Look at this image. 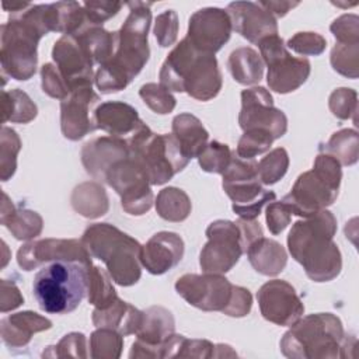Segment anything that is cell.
I'll list each match as a JSON object with an SVG mask.
<instances>
[{
	"label": "cell",
	"instance_id": "4dcf8cb0",
	"mask_svg": "<svg viewBox=\"0 0 359 359\" xmlns=\"http://www.w3.org/2000/svg\"><path fill=\"white\" fill-rule=\"evenodd\" d=\"M72 205L84 217H98L108 210V196L105 189L97 182H84L74 188Z\"/></svg>",
	"mask_w": 359,
	"mask_h": 359
},
{
	"label": "cell",
	"instance_id": "5b68a950",
	"mask_svg": "<svg viewBox=\"0 0 359 359\" xmlns=\"http://www.w3.org/2000/svg\"><path fill=\"white\" fill-rule=\"evenodd\" d=\"M81 243L93 258L101 259L118 285L132 286L142 275L137 240L108 223H94L86 229Z\"/></svg>",
	"mask_w": 359,
	"mask_h": 359
},
{
	"label": "cell",
	"instance_id": "d6a6232c",
	"mask_svg": "<svg viewBox=\"0 0 359 359\" xmlns=\"http://www.w3.org/2000/svg\"><path fill=\"white\" fill-rule=\"evenodd\" d=\"M1 108H3V122H14V123H28L31 122L36 114V105L20 88L4 90L1 93Z\"/></svg>",
	"mask_w": 359,
	"mask_h": 359
},
{
	"label": "cell",
	"instance_id": "52a82bcc",
	"mask_svg": "<svg viewBox=\"0 0 359 359\" xmlns=\"http://www.w3.org/2000/svg\"><path fill=\"white\" fill-rule=\"evenodd\" d=\"M342 178L341 164L327 151H320L311 171L300 174L292 191L282 199L292 215L309 217L332 205Z\"/></svg>",
	"mask_w": 359,
	"mask_h": 359
},
{
	"label": "cell",
	"instance_id": "d590c367",
	"mask_svg": "<svg viewBox=\"0 0 359 359\" xmlns=\"http://www.w3.org/2000/svg\"><path fill=\"white\" fill-rule=\"evenodd\" d=\"M321 150L335 157L339 164L352 165L358 161L359 154L358 132L353 129H342L339 132H335L325 144V147H321Z\"/></svg>",
	"mask_w": 359,
	"mask_h": 359
},
{
	"label": "cell",
	"instance_id": "bcb514c9",
	"mask_svg": "<svg viewBox=\"0 0 359 359\" xmlns=\"http://www.w3.org/2000/svg\"><path fill=\"white\" fill-rule=\"evenodd\" d=\"M327 41L317 32H297L287 41V48L300 55L317 56L324 52Z\"/></svg>",
	"mask_w": 359,
	"mask_h": 359
},
{
	"label": "cell",
	"instance_id": "b9f144b4",
	"mask_svg": "<svg viewBox=\"0 0 359 359\" xmlns=\"http://www.w3.org/2000/svg\"><path fill=\"white\" fill-rule=\"evenodd\" d=\"M273 140L272 135L265 130H245L240 137L237 151L234 153L240 158L252 160L255 156L268 151Z\"/></svg>",
	"mask_w": 359,
	"mask_h": 359
},
{
	"label": "cell",
	"instance_id": "9a60e30c",
	"mask_svg": "<svg viewBox=\"0 0 359 359\" xmlns=\"http://www.w3.org/2000/svg\"><path fill=\"white\" fill-rule=\"evenodd\" d=\"M233 286L219 273H187L178 278L175 290L194 307L224 313L233 294Z\"/></svg>",
	"mask_w": 359,
	"mask_h": 359
},
{
	"label": "cell",
	"instance_id": "f6af8a7d",
	"mask_svg": "<svg viewBox=\"0 0 359 359\" xmlns=\"http://www.w3.org/2000/svg\"><path fill=\"white\" fill-rule=\"evenodd\" d=\"M41 77H42V90L52 98L65 100L72 91L62 77L60 72L57 70L56 65L46 63L41 69Z\"/></svg>",
	"mask_w": 359,
	"mask_h": 359
},
{
	"label": "cell",
	"instance_id": "277c9868",
	"mask_svg": "<svg viewBox=\"0 0 359 359\" xmlns=\"http://www.w3.org/2000/svg\"><path fill=\"white\" fill-rule=\"evenodd\" d=\"M1 72L15 80H28L36 72L38 42L49 32L46 4H31L1 25Z\"/></svg>",
	"mask_w": 359,
	"mask_h": 359
},
{
	"label": "cell",
	"instance_id": "6f0895ef",
	"mask_svg": "<svg viewBox=\"0 0 359 359\" xmlns=\"http://www.w3.org/2000/svg\"><path fill=\"white\" fill-rule=\"evenodd\" d=\"M31 4L29 3H3V8L7 10V11H11V13H21L24 10H27Z\"/></svg>",
	"mask_w": 359,
	"mask_h": 359
},
{
	"label": "cell",
	"instance_id": "8fae6325",
	"mask_svg": "<svg viewBox=\"0 0 359 359\" xmlns=\"http://www.w3.org/2000/svg\"><path fill=\"white\" fill-rule=\"evenodd\" d=\"M261 59L268 66L266 81L271 90L286 94L297 90L310 76V62L306 57L292 56L279 35L262 39L259 43Z\"/></svg>",
	"mask_w": 359,
	"mask_h": 359
},
{
	"label": "cell",
	"instance_id": "9f6ffc18",
	"mask_svg": "<svg viewBox=\"0 0 359 359\" xmlns=\"http://www.w3.org/2000/svg\"><path fill=\"white\" fill-rule=\"evenodd\" d=\"M259 6H262L266 11H269L275 18L283 17L287 14V11L296 6H299L297 1H279V0H269V1H258Z\"/></svg>",
	"mask_w": 359,
	"mask_h": 359
},
{
	"label": "cell",
	"instance_id": "3957f363",
	"mask_svg": "<svg viewBox=\"0 0 359 359\" xmlns=\"http://www.w3.org/2000/svg\"><path fill=\"white\" fill-rule=\"evenodd\" d=\"M158 77L167 90L187 93L199 101H209L222 90L215 55L196 49L187 36L168 53Z\"/></svg>",
	"mask_w": 359,
	"mask_h": 359
},
{
	"label": "cell",
	"instance_id": "f546056e",
	"mask_svg": "<svg viewBox=\"0 0 359 359\" xmlns=\"http://www.w3.org/2000/svg\"><path fill=\"white\" fill-rule=\"evenodd\" d=\"M229 69L240 84H255L262 79L264 62L252 48H238L229 56Z\"/></svg>",
	"mask_w": 359,
	"mask_h": 359
},
{
	"label": "cell",
	"instance_id": "7402d4cb",
	"mask_svg": "<svg viewBox=\"0 0 359 359\" xmlns=\"http://www.w3.org/2000/svg\"><path fill=\"white\" fill-rule=\"evenodd\" d=\"M226 11L231 18L233 29L252 43L258 45L262 39L278 35L276 18L259 3L233 1Z\"/></svg>",
	"mask_w": 359,
	"mask_h": 359
},
{
	"label": "cell",
	"instance_id": "74e56055",
	"mask_svg": "<svg viewBox=\"0 0 359 359\" xmlns=\"http://www.w3.org/2000/svg\"><path fill=\"white\" fill-rule=\"evenodd\" d=\"M21 149V140L15 130L3 126L0 133V177L7 181L17 168V154Z\"/></svg>",
	"mask_w": 359,
	"mask_h": 359
},
{
	"label": "cell",
	"instance_id": "11a10c76",
	"mask_svg": "<svg viewBox=\"0 0 359 359\" xmlns=\"http://www.w3.org/2000/svg\"><path fill=\"white\" fill-rule=\"evenodd\" d=\"M1 292H0V310L6 313L8 310H14L22 304L24 297L20 293V289L14 282H8L7 279H1Z\"/></svg>",
	"mask_w": 359,
	"mask_h": 359
},
{
	"label": "cell",
	"instance_id": "f907efd6",
	"mask_svg": "<svg viewBox=\"0 0 359 359\" xmlns=\"http://www.w3.org/2000/svg\"><path fill=\"white\" fill-rule=\"evenodd\" d=\"M87 21L93 25H101L114 17L122 7L121 1H86L83 3Z\"/></svg>",
	"mask_w": 359,
	"mask_h": 359
},
{
	"label": "cell",
	"instance_id": "7c38bea8",
	"mask_svg": "<svg viewBox=\"0 0 359 359\" xmlns=\"http://www.w3.org/2000/svg\"><path fill=\"white\" fill-rule=\"evenodd\" d=\"M105 181L121 195V205L129 215L140 216L153 205V192L147 174L132 157H125L107 171Z\"/></svg>",
	"mask_w": 359,
	"mask_h": 359
},
{
	"label": "cell",
	"instance_id": "ee69618b",
	"mask_svg": "<svg viewBox=\"0 0 359 359\" xmlns=\"http://www.w3.org/2000/svg\"><path fill=\"white\" fill-rule=\"evenodd\" d=\"M330 109L339 119H353L356 122L358 94L352 88H337L330 95Z\"/></svg>",
	"mask_w": 359,
	"mask_h": 359
},
{
	"label": "cell",
	"instance_id": "d4e9b609",
	"mask_svg": "<svg viewBox=\"0 0 359 359\" xmlns=\"http://www.w3.org/2000/svg\"><path fill=\"white\" fill-rule=\"evenodd\" d=\"M94 122L97 129H102L111 136H130L142 123L137 111L125 102L107 101L95 108Z\"/></svg>",
	"mask_w": 359,
	"mask_h": 359
},
{
	"label": "cell",
	"instance_id": "cb8c5ba5",
	"mask_svg": "<svg viewBox=\"0 0 359 359\" xmlns=\"http://www.w3.org/2000/svg\"><path fill=\"white\" fill-rule=\"evenodd\" d=\"M184 255V241L177 233H156L142 245L140 262L153 275H161L172 269Z\"/></svg>",
	"mask_w": 359,
	"mask_h": 359
},
{
	"label": "cell",
	"instance_id": "ab89813d",
	"mask_svg": "<svg viewBox=\"0 0 359 359\" xmlns=\"http://www.w3.org/2000/svg\"><path fill=\"white\" fill-rule=\"evenodd\" d=\"M233 153L230 147L217 140L209 142L205 149L199 153V165L206 172L223 174L231 161Z\"/></svg>",
	"mask_w": 359,
	"mask_h": 359
},
{
	"label": "cell",
	"instance_id": "f5cc1de1",
	"mask_svg": "<svg viewBox=\"0 0 359 359\" xmlns=\"http://www.w3.org/2000/svg\"><path fill=\"white\" fill-rule=\"evenodd\" d=\"M252 306V296L248 289L241 286H233V294L224 314L230 317H244L250 313Z\"/></svg>",
	"mask_w": 359,
	"mask_h": 359
},
{
	"label": "cell",
	"instance_id": "30bf717a",
	"mask_svg": "<svg viewBox=\"0 0 359 359\" xmlns=\"http://www.w3.org/2000/svg\"><path fill=\"white\" fill-rule=\"evenodd\" d=\"M223 189L233 201V210L245 220H255L262 208L276 198L273 191L262 187L258 163L240 158L236 153L223 172Z\"/></svg>",
	"mask_w": 359,
	"mask_h": 359
},
{
	"label": "cell",
	"instance_id": "7a4b0ae2",
	"mask_svg": "<svg viewBox=\"0 0 359 359\" xmlns=\"http://www.w3.org/2000/svg\"><path fill=\"white\" fill-rule=\"evenodd\" d=\"M335 231L337 220L325 209L296 222L289 231V251L314 282H328L341 272V252L332 240Z\"/></svg>",
	"mask_w": 359,
	"mask_h": 359
},
{
	"label": "cell",
	"instance_id": "f1b7e54d",
	"mask_svg": "<svg viewBox=\"0 0 359 359\" xmlns=\"http://www.w3.org/2000/svg\"><path fill=\"white\" fill-rule=\"evenodd\" d=\"M172 136L187 158L198 157L208 144L209 133L202 122L191 114H180L172 119Z\"/></svg>",
	"mask_w": 359,
	"mask_h": 359
},
{
	"label": "cell",
	"instance_id": "816d5d0a",
	"mask_svg": "<svg viewBox=\"0 0 359 359\" xmlns=\"http://www.w3.org/2000/svg\"><path fill=\"white\" fill-rule=\"evenodd\" d=\"M292 212L283 201L269 202L266 205V224L272 234H280L290 223Z\"/></svg>",
	"mask_w": 359,
	"mask_h": 359
},
{
	"label": "cell",
	"instance_id": "836d02e7",
	"mask_svg": "<svg viewBox=\"0 0 359 359\" xmlns=\"http://www.w3.org/2000/svg\"><path fill=\"white\" fill-rule=\"evenodd\" d=\"M191 199L180 188L168 187L158 192L156 210L160 217L168 222H182L191 213Z\"/></svg>",
	"mask_w": 359,
	"mask_h": 359
},
{
	"label": "cell",
	"instance_id": "5bb4252c",
	"mask_svg": "<svg viewBox=\"0 0 359 359\" xmlns=\"http://www.w3.org/2000/svg\"><path fill=\"white\" fill-rule=\"evenodd\" d=\"M240 128L245 130H265L273 139L282 137L287 130V118L275 108L272 95L264 87L247 88L241 93Z\"/></svg>",
	"mask_w": 359,
	"mask_h": 359
},
{
	"label": "cell",
	"instance_id": "c3c4849f",
	"mask_svg": "<svg viewBox=\"0 0 359 359\" xmlns=\"http://www.w3.org/2000/svg\"><path fill=\"white\" fill-rule=\"evenodd\" d=\"M330 29L338 43H359V18L355 14L341 15L331 24Z\"/></svg>",
	"mask_w": 359,
	"mask_h": 359
},
{
	"label": "cell",
	"instance_id": "8992f818",
	"mask_svg": "<svg viewBox=\"0 0 359 359\" xmlns=\"http://www.w3.org/2000/svg\"><path fill=\"white\" fill-rule=\"evenodd\" d=\"M88 266L76 261H52L34 278L32 293L41 310L67 314L87 293Z\"/></svg>",
	"mask_w": 359,
	"mask_h": 359
},
{
	"label": "cell",
	"instance_id": "e575fe53",
	"mask_svg": "<svg viewBox=\"0 0 359 359\" xmlns=\"http://www.w3.org/2000/svg\"><path fill=\"white\" fill-rule=\"evenodd\" d=\"M87 297L95 309H105L118 299L109 272L94 265L88 268Z\"/></svg>",
	"mask_w": 359,
	"mask_h": 359
},
{
	"label": "cell",
	"instance_id": "603a6c76",
	"mask_svg": "<svg viewBox=\"0 0 359 359\" xmlns=\"http://www.w3.org/2000/svg\"><path fill=\"white\" fill-rule=\"evenodd\" d=\"M129 156L128 140L115 136H102L87 142L81 149V161L86 171L95 180L105 181L112 164Z\"/></svg>",
	"mask_w": 359,
	"mask_h": 359
},
{
	"label": "cell",
	"instance_id": "db71d44e",
	"mask_svg": "<svg viewBox=\"0 0 359 359\" xmlns=\"http://www.w3.org/2000/svg\"><path fill=\"white\" fill-rule=\"evenodd\" d=\"M216 345L206 339H188L185 338L178 356L181 358H212L215 356Z\"/></svg>",
	"mask_w": 359,
	"mask_h": 359
},
{
	"label": "cell",
	"instance_id": "681fc988",
	"mask_svg": "<svg viewBox=\"0 0 359 359\" xmlns=\"http://www.w3.org/2000/svg\"><path fill=\"white\" fill-rule=\"evenodd\" d=\"M53 349V353L49 356H57V358H87L86 352V337L81 332H70L65 335L56 346H50Z\"/></svg>",
	"mask_w": 359,
	"mask_h": 359
},
{
	"label": "cell",
	"instance_id": "9c48e42d",
	"mask_svg": "<svg viewBox=\"0 0 359 359\" xmlns=\"http://www.w3.org/2000/svg\"><path fill=\"white\" fill-rule=\"evenodd\" d=\"M126 140L129 157L140 164L151 185L165 184L189 163L172 135H157L143 122Z\"/></svg>",
	"mask_w": 359,
	"mask_h": 359
},
{
	"label": "cell",
	"instance_id": "4fadbf2b",
	"mask_svg": "<svg viewBox=\"0 0 359 359\" xmlns=\"http://www.w3.org/2000/svg\"><path fill=\"white\" fill-rule=\"evenodd\" d=\"M208 243L201 251L199 264L205 273H226L244 252L240 227L230 220H216L206 229Z\"/></svg>",
	"mask_w": 359,
	"mask_h": 359
},
{
	"label": "cell",
	"instance_id": "e0dca14e",
	"mask_svg": "<svg viewBox=\"0 0 359 359\" xmlns=\"http://www.w3.org/2000/svg\"><path fill=\"white\" fill-rule=\"evenodd\" d=\"M258 306L265 320L290 327L304 313V306L294 287L286 280L273 279L264 283L257 293Z\"/></svg>",
	"mask_w": 359,
	"mask_h": 359
},
{
	"label": "cell",
	"instance_id": "7bdbcfd3",
	"mask_svg": "<svg viewBox=\"0 0 359 359\" xmlns=\"http://www.w3.org/2000/svg\"><path fill=\"white\" fill-rule=\"evenodd\" d=\"M359 43H337L331 52V65L335 72L349 79L358 77Z\"/></svg>",
	"mask_w": 359,
	"mask_h": 359
},
{
	"label": "cell",
	"instance_id": "1f68e13d",
	"mask_svg": "<svg viewBox=\"0 0 359 359\" xmlns=\"http://www.w3.org/2000/svg\"><path fill=\"white\" fill-rule=\"evenodd\" d=\"M0 220L18 240L34 238L39 236L42 230V217L36 212L29 209H15L13 205L10 210L1 208Z\"/></svg>",
	"mask_w": 359,
	"mask_h": 359
},
{
	"label": "cell",
	"instance_id": "4316f807",
	"mask_svg": "<svg viewBox=\"0 0 359 359\" xmlns=\"http://www.w3.org/2000/svg\"><path fill=\"white\" fill-rule=\"evenodd\" d=\"M50 327V320L34 311H20L1 320V339L7 346L21 348L31 341L35 332L49 330Z\"/></svg>",
	"mask_w": 359,
	"mask_h": 359
},
{
	"label": "cell",
	"instance_id": "2e32d148",
	"mask_svg": "<svg viewBox=\"0 0 359 359\" xmlns=\"http://www.w3.org/2000/svg\"><path fill=\"white\" fill-rule=\"evenodd\" d=\"M91 255L81 240L45 238L24 244L17 252L18 265L24 271H32L36 266L52 261H76L86 266H93Z\"/></svg>",
	"mask_w": 359,
	"mask_h": 359
},
{
	"label": "cell",
	"instance_id": "7dc6e473",
	"mask_svg": "<svg viewBox=\"0 0 359 359\" xmlns=\"http://www.w3.org/2000/svg\"><path fill=\"white\" fill-rule=\"evenodd\" d=\"M178 15L174 10H165L158 14L154 22V35L160 46H171L177 41Z\"/></svg>",
	"mask_w": 359,
	"mask_h": 359
},
{
	"label": "cell",
	"instance_id": "ffe728a7",
	"mask_svg": "<svg viewBox=\"0 0 359 359\" xmlns=\"http://www.w3.org/2000/svg\"><path fill=\"white\" fill-rule=\"evenodd\" d=\"M174 317L164 307L153 306L143 311L137 339L132 345L130 358H161L163 344L174 334Z\"/></svg>",
	"mask_w": 359,
	"mask_h": 359
},
{
	"label": "cell",
	"instance_id": "8d00e7d4",
	"mask_svg": "<svg viewBox=\"0 0 359 359\" xmlns=\"http://www.w3.org/2000/svg\"><path fill=\"white\" fill-rule=\"evenodd\" d=\"M122 346V335L111 328H98L90 337V356L95 359H116Z\"/></svg>",
	"mask_w": 359,
	"mask_h": 359
},
{
	"label": "cell",
	"instance_id": "6da1fadb",
	"mask_svg": "<svg viewBox=\"0 0 359 359\" xmlns=\"http://www.w3.org/2000/svg\"><path fill=\"white\" fill-rule=\"evenodd\" d=\"M151 3L129 1V15L115 32V45L111 57L100 65L95 84L104 94L123 90L140 73L150 56L147 34L151 24Z\"/></svg>",
	"mask_w": 359,
	"mask_h": 359
},
{
	"label": "cell",
	"instance_id": "ac0fdd59",
	"mask_svg": "<svg viewBox=\"0 0 359 359\" xmlns=\"http://www.w3.org/2000/svg\"><path fill=\"white\" fill-rule=\"evenodd\" d=\"M231 31V18L227 11L206 7L191 15L187 38L196 49L215 55L230 39Z\"/></svg>",
	"mask_w": 359,
	"mask_h": 359
},
{
	"label": "cell",
	"instance_id": "60d3db41",
	"mask_svg": "<svg viewBox=\"0 0 359 359\" xmlns=\"http://www.w3.org/2000/svg\"><path fill=\"white\" fill-rule=\"evenodd\" d=\"M139 95L142 97L144 104L156 114H170L175 108L174 95L161 84L147 83L140 87Z\"/></svg>",
	"mask_w": 359,
	"mask_h": 359
},
{
	"label": "cell",
	"instance_id": "ba28073f",
	"mask_svg": "<svg viewBox=\"0 0 359 359\" xmlns=\"http://www.w3.org/2000/svg\"><path fill=\"white\" fill-rule=\"evenodd\" d=\"M280 339V351L287 358L317 359L339 356L344 341L341 320L331 313L299 318Z\"/></svg>",
	"mask_w": 359,
	"mask_h": 359
},
{
	"label": "cell",
	"instance_id": "f35d334b",
	"mask_svg": "<svg viewBox=\"0 0 359 359\" xmlns=\"http://www.w3.org/2000/svg\"><path fill=\"white\" fill-rule=\"evenodd\" d=\"M287 167V151L283 147H276L258 163V177L264 185H272L286 174Z\"/></svg>",
	"mask_w": 359,
	"mask_h": 359
},
{
	"label": "cell",
	"instance_id": "44dd1931",
	"mask_svg": "<svg viewBox=\"0 0 359 359\" xmlns=\"http://www.w3.org/2000/svg\"><path fill=\"white\" fill-rule=\"evenodd\" d=\"M52 57L70 91L93 84L94 63L72 35H63L55 42Z\"/></svg>",
	"mask_w": 359,
	"mask_h": 359
},
{
	"label": "cell",
	"instance_id": "d6986e66",
	"mask_svg": "<svg viewBox=\"0 0 359 359\" xmlns=\"http://www.w3.org/2000/svg\"><path fill=\"white\" fill-rule=\"evenodd\" d=\"M100 97L93 91L91 86L73 90L60 102V128L66 139L79 140L91 130L97 129L94 114Z\"/></svg>",
	"mask_w": 359,
	"mask_h": 359
},
{
	"label": "cell",
	"instance_id": "484cf974",
	"mask_svg": "<svg viewBox=\"0 0 359 359\" xmlns=\"http://www.w3.org/2000/svg\"><path fill=\"white\" fill-rule=\"evenodd\" d=\"M143 321V311L119 297L105 309L93 311V324L98 328H111L123 335L137 334Z\"/></svg>",
	"mask_w": 359,
	"mask_h": 359
},
{
	"label": "cell",
	"instance_id": "83f0119b",
	"mask_svg": "<svg viewBox=\"0 0 359 359\" xmlns=\"http://www.w3.org/2000/svg\"><path fill=\"white\" fill-rule=\"evenodd\" d=\"M245 252L252 268L266 276L280 273L287 262L285 248L278 241L265 238L264 236L255 240Z\"/></svg>",
	"mask_w": 359,
	"mask_h": 359
}]
</instances>
